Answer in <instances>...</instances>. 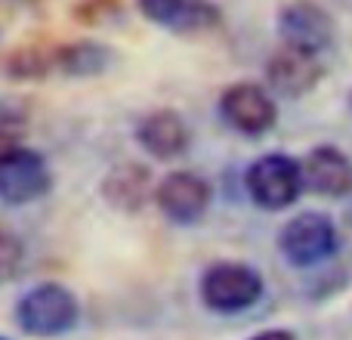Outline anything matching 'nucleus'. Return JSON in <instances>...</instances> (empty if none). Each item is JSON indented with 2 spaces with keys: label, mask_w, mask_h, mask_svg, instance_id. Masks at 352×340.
I'll use <instances>...</instances> for the list:
<instances>
[{
  "label": "nucleus",
  "mask_w": 352,
  "mask_h": 340,
  "mask_svg": "<svg viewBox=\"0 0 352 340\" xmlns=\"http://www.w3.org/2000/svg\"><path fill=\"white\" fill-rule=\"evenodd\" d=\"M303 161L287 152H266L244 170V192L260 211H285L303 195Z\"/></svg>",
  "instance_id": "obj_1"
},
{
  "label": "nucleus",
  "mask_w": 352,
  "mask_h": 340,
  "mask_svg": "<svg viewBox=\"0 0 352 340\" xmlns=\"http://www.w3.org/2000/svg\"><path fill=\"white\" fill-rule=\"evenodd\" d=\"M80 304L74 291L56 281H43L25 291L16 304V325L28 337H62L78 325Z\"/></svg>",
  "instance_id": "obj_2"
},
{
  "label": "nucleus",
  "mask_w": 352,
  "mask_h": 340,
  "mask_svg": "<svg viewBox=\"0 0 352 340\" xmlns=\"http://www.w3.org/2000/svg\"><path fill=\"white\" fill-rule=\"evenodd\" d=\"M201 304L219 316H238L263 297V275L248 263H213L201 275Z\"/></svg>",
  "instance_id": "obj_3"
},
{
  "label": "nucleus",
  "mask_w": 352,
  "mask_h": 340,
  "mask_svg": "<svg viewBox=\"0 0 352 340\" xmlns=\"http://www.w3.org/2000/svg\"><path fill=\"white\" fill-rule=\"evenodd\" d=\"M340 248V232L328 213L303 211L291 217L278 232V251L291 266L312 269L318 263L331 260Z\"/></svg>",
  "instance_id": "obj_4"
},
{
  "label": "nucleus",
  "mask_w": 352,
  "mask_h": 340,
  "mask_svg": "<svg viewBox=\"0 0 352 340\" xmlns=\"http://www.w3.org/2000/svg\"><path fill=\"white\" fill-rule=\"evenodd\" d=\"M217 111L223 118V124L235 134L256 140V136L269 134L278 121V105H275V93L263 84H229L219 93Z\"/></svg>",
  "instance_id": "obj_5"
},
{
  "label": "nucleus",
  "mask_w": 352,
  "mask_h": 340,
  "mask_svg": "<svg viewBox=\"0 0 352 340\" xmlns=\"http://www.w3.org/2000/svg\"><path fill=\"white\" fill-rule=\"evenodd\" d=\"M53 189V170L47 158L28 146L0 155V201L10 207H25L41 201Z\"/></svg>",
  "instance_id": "obj_6"
},
{
  "label": "nucleus",
  "mask_w": 352,
  "mask_h": 340,
  "mask_svg": "<svg viewBox=\"0 0 352 340\" xmlns=\"http://www.w3.org/2000/svg\"><path fill=\"white\" fill-rule=\"evenodd\" d=\"M275 28L285 47L306 50V53L322 56L324 50H331L337 34V25L331 19V12L324 6L312 3V0H294V3L281 6Z\"/></svg>",
  "instance_id": "obj_7"
},
{
  "label": "nucleus",
  "mask_w": 352,
  "mask_h": 340,
  "mask_svg": "<svg viewBox=\"0 0 352 340\" xmlns=\"http://www.w3.org/2000/svg\"><path fill=\"white\" fill-rule=\"evenodd\" d=\"M210 182L195 170H173L155 186V204L176 226H195L210 211Z\"/></svg>",
  "instance_id": "obj_8"
},
{
  "label": "nucleus",
  "mask_w": 352,
  "mask_h": 340,
  "mask_svg": "<svg viewBox=\"0 0 352 340\" xmlns=\"http://www.w3.org/2000/svg\"><path fill=\"white\" fill-rule=\"evenodd\" d=\"M142 19L176 37H198L219 28L223 16L213 0H136Z\"/></svg>",
  "instance_id": "obj_9"
},
{
  "label": "nucleus",
  "mask_w": 352,
  "mask_h": 340,
  "mask_svg": "<svg viewBox=\"0 0 352 340\" xmlns=\"http://www.w3.org/2000/svg\"><path fill=\"white\" fill-rule=\"evenodd\" d=\"M322 78H324L322 56L285 47V43L266 62V87L285 99H300L306 93H312Z\"/></svg>",
  "instance_id": "obj_10"
},
{
  "label": "nucleus",
  "mask_w": 352,
  "mask_h": 340,
  "mask_svg": "<svg viewBox=\"0 0 352 340\" xmlns=\"http://www.w3.org/2000/svg\"><path fill=\"white\" fill-rule=\"evenodd\" d=\"M136 142L142 152L158 161H176L192 146V130L186 118L173 109H155L136 124Z\"/></svg>",
  "instance_id": "obj_11"
},
{
  "label": "nucleus",
  "mask_w": 352,
  "mask_h": 340,
  "mask_svg": "<svg viewBox=\"0 0 352 340\" xmlns=\"http://www.w3.org/2000/svg\"><path fill=\"white\" fill-rule=\"evenodd\" d=\"M303 182L322 198L352 195V158L337 146H316L303 158Z\"/></svg>",
  "instance_id": "obj_12"
},
{
  "label": "nucleus",
  "mask_w": 352,
  "mask_h": 340,
  "mask_svg": "<svg viewBox=\"0 0 352 340\" xmlns=\"http://www.w3.org/2000/svg\"><path fill=\"white\" fill-rule=\"evenodd\" d=\"M102 198L109 207L121 213H136L146 207L148 198H155L152 173L142 164H118L105 173L102 180Z\"/></svg>",
  "instance_id": "obj_13"
},
{
  "label": "nucleus",
  "mask_w": 352,
  "mask_h": 340,
  "mask_svg": "<svg viewBox=\"0 0 352 340\" xmlns=\"http://www.w3.org/2000/svg\"><path fill=\"white\" fill-rule=\"evenodd\" d=\"M115 50L99 41H72L53 47V74L62 78H96L115 65Z\"/></svg>",
  "instance_id": "obj_14"
},
{
  "label": "nucleus",
  "mask_w": 352,
  "mask_h": 340,
  "mask_svg": "<svg viewBox=\"0 0 352 340\" xmlns=\"http://www.w3.org/2000/svg\"><path fill=\"white\" fill-rule=\"evenodd\" d=\"M6 78L12 81H34L53 74V47H25L16 50L10 59L3 62Z\"/></svg>",
  "instance_id": "obj_15"
},
{
  "label": "nucleus",
  "mask_w": 352,
  "mask_h": 340,
  "mask_svg": "<svg viewBox=\"0 0 352 340\" xmlns=\"http://www.w3.org/2000/svg\"><path fill=\"white\" fill-rule=\"evenodd\" d=\"M28 130V109L16 96H0V155L22 146V136Z\"/></svg>",
  "instance_id": "obj_16"
},
{
  "label": "nucleus",
  "mask_w": 352,
  "mask_h": 340,
  "mask_svg": "<svg viewBox=\"0 0 352 340\" xmlns=\"http://www.w3.org/2000/svg\"><path fill=\"white\" fill-rule=\"evenodd\" d=\"M25 266V244L12 229L0 226V285L12 281Z\"/></svg>",
  "instance_id": "obj_17"
},
{
  "label": "nucleus",
  "mask_w": 352,
  "mask_h": 340,
  "mask_svg": "<svg viewBox=\"0 0 352 340\" xmlns=\"http://www.w3.org/2000/svg\"><path fill=\"white\" fill-rule=\"evenodd\" d=\"M248 340H297V337H294V331H287V328H269V331H260V334H254Z\"/></svg>",
  "instance_id": "obj_18"
},
{
  "label": "nucleus",
  "mask_w": 352,
  "mask_h": 340,
  "mask_svg": "<svg viewBox=\"0 0 352 340\" xmlns=\"http://www.w3.org/2000/svg\"><path fill=\"white\" fill-rule=\"evenodd\" d=\"M346 103H349V111H352V90H349V99H346Z\"/></svg>",
  "instance_id": "obj_19"
},
{
  "label": "nucleus",
  "mask_w": 352,
  "mask_h": 340,
  "mask_svg": "<svg viewBox=\"0 0 352 340\" xmlns=\"http://www.w3.org/2000/svg\"><path fill=\"white\" fill-rule=\"evenodd\" d=\"M0 340H6V337H3V334H0Z\"/></svg>",
  "instance_id": "obj_20"
}]
</instances>
